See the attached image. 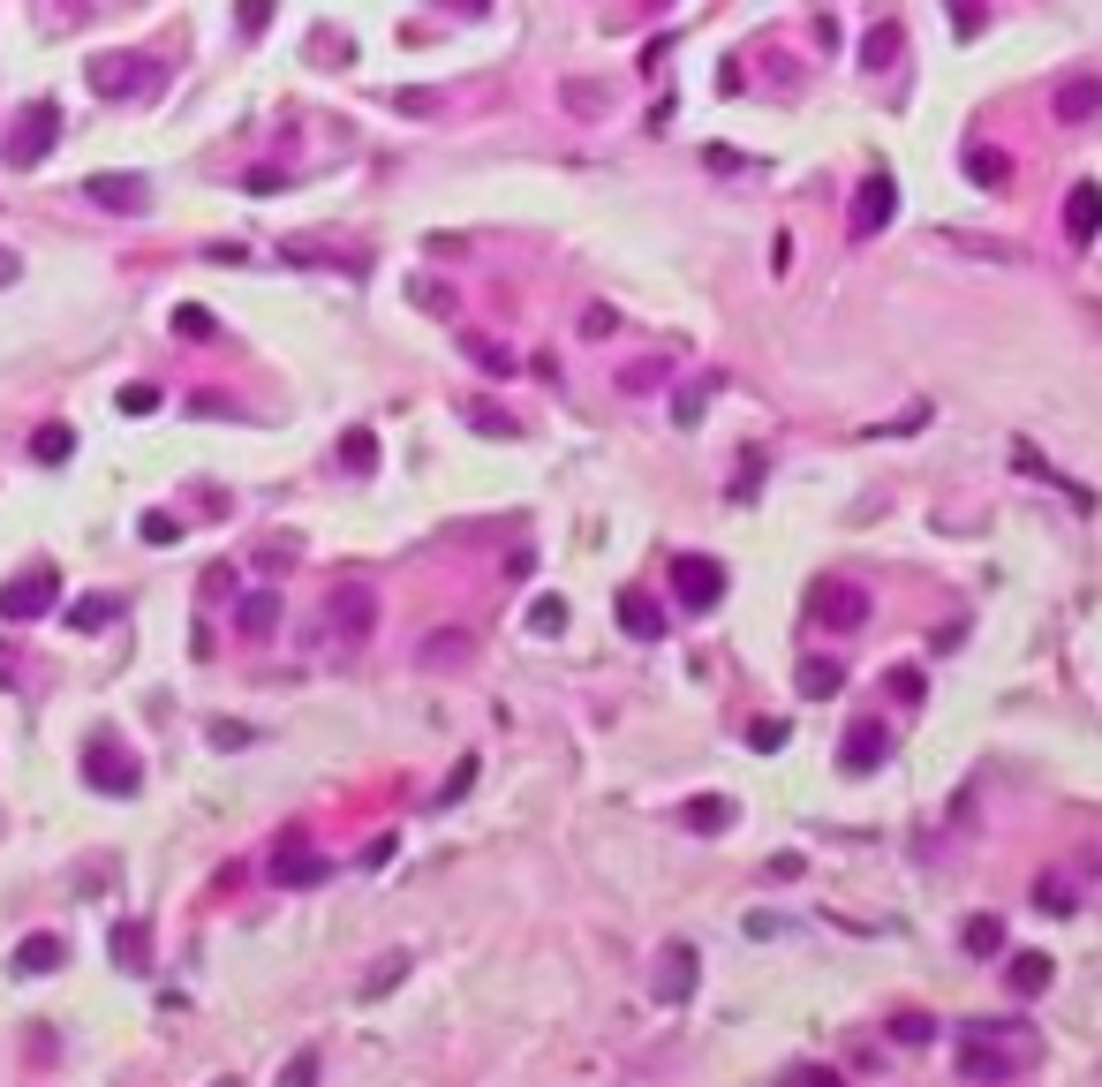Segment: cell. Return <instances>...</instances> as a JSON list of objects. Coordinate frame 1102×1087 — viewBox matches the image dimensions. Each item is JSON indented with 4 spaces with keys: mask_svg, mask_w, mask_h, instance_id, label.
Wrapping results in <instances>:
<instances>
[{
    "mask_svg": "<svg viewBox=\"0 0 1102 1087\" xmlns=\"http://www.w3.org/2000/svg\"><path fill=\"white\" fill-rule=\"evenodd\" d=\"M8 680H15V672H8V649H0V687H8Z\"/></svg>",
    "mask_w": 1102,
    "mask_h": 1087,
    "instance_id": "obj_51",
    "label": "cell"
},
{
    "mask_svg": "<svg viewBox=\"0 0 1102 1087\" xmlns=\"http://www.w3.org/2000/svg\"><path fill=\"white\" fill-rule=\"evenodd\" d=\"M114 612H122V605H114V597H84V605H76V612H68V627H84V634H99V627L114 620Z\"/></svg>",
    "mask_w": 1102,
    "mask_h": 1087,
    "instance_id": "obj_31",
    "label": "cell"
},
{
    "mask_svg": "<svg viewBox=\"0 0 1102 1087\" xmlns=\"http://www.w3.org/2000/svg\"><path fill=\"white\" fill-rule=\"evenodd\" d=\"M929 1035H937V1020H929V1012H891V1042H907V1050H922Z\"/></svg>",
    "mask_w": 1102,
    "mask_h": 1087,
    "instance_id": "obj_29",
    "label": "cell"
},
{
    "mask_svg": "<svg viewBox=\"0 0 1102 1087\" xmlns=\"http://www.w3.org/2000/svg\"><path fill=\"white\" fill-rule=\"evenodd\" d=\"M91 91H99V99H137V91H152V61H137V53H99V61H91Z\"/></svg>",
    "mask_w": 1102,
    "mask_h": 1087,
    "instance_id": "obj_6",
    "label": "cell"
},
{
    "mask_svg": "<svg viewBox=\"0 0 1102 1087\" xmlns=\"http://www.w3.org/2000/svg\"><path fill=\"white\" fill-rule=\"evenodd\" d=\"M891 695H899V703H922V672L899 665V672H891Z\"/></svg>",
    "mask_w": 1102,
    "mask_h": 1087,
    "instance_id": "obj_43",
    "label": "cell"
},
{
    "mask_svg": "<svg viewBox=\"0 0 1102 1087\" xmlns=\"http://www.w3.org/2000/svg\"><path fill=\"white\" fill-rule=\"evenodd\" d=\"M808 612H815L823 627H838V634H853V627L869 620V590L846 582V574H815V582H808Z\"/></svg>",
    "mask_w": 1102,
    "mask_h": 1087,
    "instance_id": "obj_3",
    "label": "cell"
},
{
    "mask_svg": "<svg viewBox=\"0 0 1102 1087\" xmlns=\"http://www.w3.org/2000/svg\"><path fill=\"white\" fill-rule=\"evenodd\" d=\"M30 454H38V462H68V454H76V439H68V424H46V431L30 439Z\"/></svg>",
    "mask_w": 1102,
    "mask_h": 1087,
    "instance_id": "obj_30",
    "label": "cell"
},
{
    "mask_svg": "<svg viewBox=\"0 0 1102 1087\" xmlns=\"http://www.w3.org/2000/svg\"><path fill=\"white\" fill-rule=\"evenodd\" d=\"M273 884H288V892L325 884V854H311V838H280V854H273Z\"/></svg>",
    "mask_w": 1102,
    "mask_h": 1087,
    "instance_id": "obj_13",
    "label": "cell"
},
{
    "mask_svg": "<svg viewBox=\"0 0 1102 1087\" xmlns=\"http://www.w3.org/2000/svg\"><path fill=\"white\" fill-rule=\"evenodd\" d=\"M966 951H974V959L1004 951V922H997V914H974V922H966Z\"/></svg>",
    "mask_w": 1102,
    "mask_h": 1087,
    "instance_id": "obj_28",
    "label": "cell"
},
{
    "mask_svg": "<svg viewBox=\"0 0 1102 1087\" xmlns=\"http://www.w3.org/2000/svg\"><path fill=\"white\" fill-rule=\"evenodd\" d=\"M114 959H122L129 974H144V966H152V930H144V922H114Z\"/></svg>",
    "mask_w": 1102,
    "mask_h": 1087,
    "instance_id": "obj_21",
    "label": "cell"
},
{
    "mask_svg": "<svg viewBox=\"0 0 1102 1087\" xmlns=\"http://www.w3.org/2000/svg\"><path fill=\"white\" fill-rule=\"evenodd\" d=\"M15 273H23V265H15V250H0V288H15Z\"/></svg>",
    "mask_w": 1102,
    "mask_h": 1087,
    "instance_id": "obj_49",
    "label": "cell"
},
{
    "mask_svg": "<svg viewBox=\"0 0 1102 1087\" xmlns=\"http://www.w3.org/2000/svg\"><path fill=\"white\" fill-rule=\"evenodd\" d=\"M122 408H129V416H152V408H159V385H129V393H122Z\"/></svg>",
    "mask_w": 1102,
    "mask_h": 1087,
    "instance_id": "obj_44",
    "label": "cell"
},
{
    "mask_svg": "<svg viewBox=\"0 0 1102 1087\" xmlns=\"http://www.w3.org/2000/svg\"><path fill=\"white\" fill-rule=\"evenodd\" d=\"M408 295H416L423 311H439V317L454 311V288H439V280H408Z\"/></svg>",
    "mask_w": 1102,
    "mask_h": 1087,
    "instance_id": "obj_37",
    "label": "cell"
},
{
    "mask_svg": "<svg viewBox=\"0 0 1102 1087\" xmlns=\"http://www.w3.org/2000/svg\"><path fill=\"white\" fill-rule=\"evenodd\" d=\"M84 189H91V204H106V212H144V204H152V189H144L137 174H91Z\"/></svg>",
    "mask_w": 1102,
    "mask_h": 1087,
    "instance_id": "obj_16",
    "label": "cell"
},
{
    "mask_svg": "<svg viewBox=\"0 0 1102 1087\" xmlns=\"http://www.w3.org/2000/svg\"><path fill=\"white\" fill-rule=\"evenodd\" d=\"M612 325H620V317H612V311H605V303H597V311H590V317H582V332H590V340H605V332H612Z\"/></svg>",
    "mask_w": 1102,
    "mask_h": 1087,
    "instance_id": "obj_47",
    "label": "cell"
},
{
    "mask_svg": "<svg viewBox=\"0 0 1102 1087\" xmlns=\"http://www.w3.org/2000/svg\"><path fill=\"white\" fill-rule=\"evenodd\" d=\"M446 8H469V15H483V8H491V0H446Z\"/></svg>",
    "mask_w": 1102,
    "mask_h": 1087,
    "instance_id": "obj_50",
    "label": "cell"
},
{
    "mask_svg": "<svg viewBox=\"0 0 1102 1087\" xmlns=\"http://www.w3.org/2000/svg\"><path fill=\"white\" fill-rule=\"evenodd\" d=\"M672 597H680L687 612H718V605H725V567H718L710 552H680V559H672Z\"/></svg>",
    "mask_w": 1102,
    "mask_h": 1087,
    "instance_id": "obj_4",
    "label": "cell"
},
{
    "mask_svg": "<svg viewBox=\"0 0 1102 1087\" xmlns=\"http://www.w3.org/2000/svg\"><path fill=\"white\" fill-rule=\"evenodd\" d=\"M1102 235V189L1095 181H1073V197H1065V242L1073 250H1088Z\"/></svg>",
    "mask_w": 1102,
    "mask_h": 1087,
    "instance_id": "obj_14",
    "label": "cell"
},
{
    "mask_svg": "<svg viewBox=\"0 0 1102 1087\" xmlns=\"http://www.w3.org/2000/svg\"><path fill=\"white\" fill-rule=\"evenodd\" d=\"M966 174H974L981 189H1004V181H1012V159L989 152V144H974V152H966Z\"/></svg>",
    "mask_w": 1102,
    "mask_h": 1087,
    "instance_id": "obj_27",
    "label": "cell"
},
{
    "mask_svg": "<svg viewBox=\"0 0 1102 1087\" xmlns=\"http://www.w3.org/2000/svg\"><path fill=\"white\" fill-rule=\"evenodd\" d=\"M273 23V0H242V30H265Z\"/></svg>",
    "mask_w": 1102,
    "mask_h": 1087,
    "instance_id": "obj_46",
    "label": "cell"
},
{
    "mask_svg": "<svg viewBox=\"0 0 1102 1087\" xmlns=\"http://www.w3.org/2000/svg\"><path fill=\"white\" fill-rule=\"evenodd\" d=\"M786 1080H815V1087H831L838 1073H831V1065H786Z\"/></svg>",
    "mask_w": 1102,
    "mask_h": 1087,
    "instance_id": "obj_48",
    "label": "cell"
},
{
    "mask_svg": "<svg viewBox=\"0 0 1102 1087\" xmlns=\"http://www.w3.org/2000/svg\"><path fill=\"white\" fill-rule=\"evenodd\" d=\"M838 687H846V665H831V657H808V665H800V695H808V703H831Z\"/></svg>",
    "mask_w": 1102,
    "mask_h": 1087,
    "instance_id": "obj_23",
    "label": "cell"
},
{
    "mask_svg": "<svg viewBox=\"0 0 1102 1087\" xmlns=\"http://www.w3.org/2000/svg\"><path fill=\"white\" fill-rule=\"evenodd\" d=\"M401 974H408V959H401V951H393V959H385V966H378V974H370V982H363V997H378V989H393V982H401Z\"/></svg>",
    "mask_w": 1102,
    "mask_h": 1087,
    "instance_id": "obj_39",
    "label": "cell"
},
{
    "mask_svg": "<svg viewBox=\"0 0 1102 1087\" xmlns=\"http://www.w3.org/2000/svg\"><path fill=\"white\" fill-rule=\"evenodd\" d=\"M1050 114H1057L1065 129H1088V122H1095V114H1102V76H1095V68H1073V76L1057 84V99H1050Z\"/></svg>",
    "mask_w": 1102,
    "mask_h": 1087,
    "instance_id": "obj_7",
    "label": "cell"
},
{
    "mask_svg": "<svg viewBox=\"0 0 1102 1087\" xmlns=\"http://www.w3.org/2000/svg\"><path fill=\"white\" fill-rule=\"evenodd\" d=\"M1035 907H1042V914H1073V884H1065V876H1042V884H1035Z\"/></svg>",
    "mask_w": 1102,
    "mask_h": 1087,
    "instance_id": "obj_32",
    "label": "cell"
},
{
    "mask_svg": "<svg viewBox=\"0 0 1102 1087\" xmlns=\"http://www.w3.org/2000/svg\"><path fill=\"white\" fill-rule=\"evenodd\" d=\"M1050 974H1057V966H1050L1042 951H1012V974H1004V982H1012V997H1042Z\"/></svg>",
    "mask_w": 1102,
    "mask_h": 1087,
    "instance_id": "obj_20",
    "label": "cell"
},
{
    "mask_svg": "<svg viewBox=\"0 0 1102 1087\" xmlns=\"http://www.w3.org/2000/svg\"><path fill=\"white\" fill-rule=\"evenodd\" d=\"M61 959H68L61 936H23V944H15V974H53Z\"/></svg>",
    "mask_w": 1102,
    "mask_h": 1087,
    "instance_id": "obj_19",
    "label": "cell"
},
{
    "mask_svg": "<svg viewBox=\"0 0 1102 1087\" xmlns=\"http://www.w3.org/2000/svg\"><path fill=\"white\" fill-rule=\"evenodd\" d=\"M469 785H476V756H461V763H454V778H446V793H439V800H461Z\"/></svg>",
    "mask_w": 1102,
    "mask_h": 1087,
    "instance_id": "obj_42",
    "label": "cell"
},
{
    "mask_svg": "<svg viewBox=\"0 0 1102 1087\" xmlns=\"http://www.w3.org/2000/svg\"><path fill=\"white\" fill-rule=\"evenodd\" d=\"M891 212H899V181L891 174H869L861 181V197H853V235L869 242V235H884L891 227Z\"/></svg>",
    "mask_w": 1102,
    "mask_h": 1087,
    "instance_id": "obj_11",
    "label": "cell"
},
{
    "mask_svg": "<svg viewBox=\"0 0 1102 1087\" xmlns=\"http://www.w3.org/2000/svg\"><path fill=\"white\" fill-rule=\"evenodd\" d=\"M84 785L91 793H114V800H129L137 785H144V763L114 741V733H99V741H84Z\"/></svg>",
    "mask_w": 1102,
    "mask_h": 1087,
    "instance_id": "obj_1",
    "label": "cell"
},
{
    "mask_svg": "<svg viewBox=\"0 0 1102 1087\" xmlns=\"http://www.w3.org/2000/svg\"><path fill=\"white\" fill-rule=\"evenodd\" d=\"M370 620H378V597H370L363 582L332 590V605H325V627H332L340 642H363V634H370Z\"/></svg>",
    "mask_w": 1102,
    "mask_h": 1087,
    "instance_id": "obj_10",
    "label": "cell"
},
{
    "mask_svg": "<svg viewBox=\"0 0 1102 1087\" xmlns=\"http://www.w3.org/2000/svg\"><path fill=\"white\" fill-rule=\"evenodd\" d=\"M53 597H61V574L38 559L15 582H0V620H38V612H53Z\"/></svg>",
    "mask_w": 1102,
    "mask_h": 1087,
    "instance_id": "obj_5",
    "label": "cell"
},
{
    "mask_svg": "<svg viewBox=\"0 0 1102 1087\" xmlns=\"http://www.w3.org/2000/svg\"><path fill=\"white\" fill-rule=\"evenodd\" d=\"M461 355H469L483 378H514V370H521V363H514V347H506V340H491V332H461Z\"/></svg>",
    "mask_w": 1102,
    "mask_h": 1087,
    "instance_id": "obj_17",
    "label": "cell"
},
{
    "mask_svg": "<svg viewBox=\"0 0 1102 1087\" xmlns=\"http://www.w3.org/2000/svg\"><path fill=\"white\" fill-rule=\"evenodd\" d=\"M884 756H891V733H884L876 718H861V725H846V741H838V771H846V778L876 771Z\"/></svg>",
    "mask_w": 1102,
    "mask_h": 1087,
    "instance_id": "obj_12",
    "label": "cell"
},
{
    "mask_svg": "<svg viewBox=\"0 0 1102 1087\" xmlns=\"http://www.w3.org/2000/svg\"><path fill=\"white\" fill-rule=\"evenodd\" d=\"M695 966H702L695 944H664V951H657V997H664V1004L695 997Z\"/></svg>",
    "mask_w": 1102,
    "mask_h": 1087,
    "instance_id": "obj_15",
    "label": "cell"
},
{
    "mask_svg": "<svg viewBox=\"0 0 1102 1087\" xmlns=\"http://www.w3.org/2000/svg\"><path fill=\"white\" fill-rule=\"evenodd\" d=\"M899 53H907V30H899V23H876V30L861 38V68H891Z\"/></svg>",
    "mask_w": 1102,
    "mask_h": 1087,
    "instance_id": "obj_22",
    "label": "cell"
},
{
    "mask_svg": "<svg viewBox=\"0 0 1102 1087\" xmlns=\"http://www.w3.org/2000/svg\"><path fill=\"white\" fill-rule=\"evenodd\" d=\"M174 536H181L174 514H144V544H174Z\"/></svg>",
    "mask_w": 1102,
    "mask_h": 1087,
    "instance_id": "obj_41",
    "label": "cell"
},
{
    "mask_svg": "<svg viewBox=\"0 0 1102 1087\" xmlns=\"http://www.w3.org/2000/svg\"><path fill=\"white\" fill-rule=\"evenodd\" d=\"M340 462H347L355 476H363V468L378 462V439H370V431H347V439H340Z\"/></svg>",
    "mask_w": 1102,
    "mask_h": 1087,
    "instance_id": "obj_33",
    "label": "cell"
},
{
    "mask_svg": "<svg viewBox=\"0 0 1102 1087\" xmlns=\"http://www.w3.org/2000/svg\"><path fill=\"white\" fill-rule=\"evenodd\" d=\"M605 99H612L605 84H567V106H574V114H605Z\"/></svg>",
    "mask_w": 1102,
    "mask_h": 1087,
    "instance_id": "obj_35",
    "label": "cell"
},
{
    "mask_svg": "<svg viewBox=\"0 0 1102 1087\" xmlns=\"http://www.w3.org/2000/svg\"><path fill=\"white\" fill-rule=\"evenodd\" d=\"M725 823H733V800H725V793L687 800V831H702V838H710V831H725Z\"/></svg>",
    "mask_w": 1102,
    "mask_h": 1087,
    "instance_id": "obj_26",
    "label": "cell"
},
{
    "mask_svg": "<svg viewBox=\"0 0 1102 1087\" xmlns=\"http://www.w3.org/2000/svg\"><path fill=\"white\" fill-rule=\"evenodd\" d=\"M416 665H423V672H461V665H476V634L469 627H431V634L416 642Z\"/></svg>",
    "mask_w": 1102,
    "mask_h": 1087,
    "instance_id": "obj_9",
    "label": "cell"
},
{
    "mask_svg": "<svg viewBox=\"0 0 1102 1087\" xmlns=\"http://www.w3.org/2000/svg\"><path fill=\"white\" fill-rule=\"evenodd\" d=\"M1027 1058H1035V1050H997V1042H981V1027L959 1042V1073H966V1080H1012Z\"/></svg>",
    "mask_w": 1102,
    "mask_h": 1087,
    "instance_id": "obj_8",
    "label": "cell"
},
{
    "mask_svg": "<svg viewBox=\"0 0 1102 1087\" xmlns=\"http://www.w3.org/2000/svg\"><path fill=\"white\" fill-rule=\"evenodd\" d=\"M951 30L974 38V30H981V0H951Z\"/></svg>",
    "mask_w": 1102,
    "mask_h": 1087,
    "instance_id": "obj_40",
    "label": "cell"
},
{
    "mask_svg": "<svg viewBox=\"0 0 1102 1087\" xmlns=\"http://www.w3.org/2000/svg\"><path fill=\"white\" fill-rule=\"evenodd\" d=\"M53 137H61V106H53V99H38V106H23V114H15V129H8V144H0V159L30 174L38 159L53 152Z\"/></svg>",
    "mask_w": 1102,
    "mask_h": 1087,
    "instance_id": "obj_2",
    "label": "cell"
},
{
    "mask_svg": "<svg viewBox=\"0 0 1102 1087\" xmlns=\"http://www.w3.org/2000/svg\"><path fill=\"white\" fill-rule=\"evenodd\" d=\"M529 627H536V634H559V627H567V597H536V605H529Z\"/></svg>",
    "mask_w": 1102,
    "mask_h": 1087,
    "instance_id": "obj_34",
    "label": "cell"
},
{
    "mask_svg": "<svg viewBox=\"0 0 1102 1087\" xmlns=\"http://www.w3.org/2000/svg\"><path fill=\"white\" fill-rule=\"evenodd\" d=\"M461 424H476L483 439H514V431H521V424H514V416H506L498 401H476V393L461 401Z\"/></svg>",
    "mask_w": 1102,
    "mask_h": 1087,
    "instance_id": "obj_24",
    "label": "cell"
},
{
    "mask_svg": "<svg viewBox=\"0 0 1102 1087\" xmlns=\"http://www.w3.org/2000/svg\"><path fill=\"white\" fill-rule=\"evenodd\" d=\"M620 627H628L634 642H657V634H664V612H657L642 590H620Z\"/></svg>",
    "mask_w": 1102,
    "mask_h": 1087,
    "instance_id": "obj_18",
    "label": "cell"
},
{
    "mask_svg": "<svg viewBox=\"0 0 1102 1087\" xmlns=\"http://www.w3.org/2000/svg\"><path fill=\"white\" fill-rule=\"evenodd\" d=\"M174 332H181V340H212V317L189 303V311H174Z\"/></svg>",
    "mask_w": 1102,
    "mask_h": 1087,
    "instance_id": "obj_38",
    "label": "cell"
},
{
    "mask_svg": "<svg viewBox=\"0 0 1102 1087\" xmlns=\"http://www.w3.org/2000/svg\"><path fill=\"white\" fill-rule=\"evenodd\" d=\"M748 741H756L763 756H778V748H786V718H756V725H748Z\"/></svg>",
    "mask_w": 1102,
    "mask_h": 1087,
    "instance_id": "obj_36",
    "label": "cell"
},
{
    "mask_svg": "<svg viewBox=\"0 0 1102 1087\" xmlns=\"http://www.w3.org/2000/svg\"><path fill=\"white\" fill-rule=\"evenodd\" d=\"M235 627H242V634H273V627H280V597H273V590L242 597V605H235Z\"/></svg>",
    "mask_w": 1102,
    "mask_h": 1087,
    "instance_id": "obj_25",
    "label": "cell"
},
{
    "mask_svg": "<svg viewBox=\"0 0 1102 1087\" xmlns=\"http://www.w3.org/2000/svg\"><path fill=\"white\" fill-rule=\"evenodd\" d=\"M212 741H219V748H242V741H250V725H235V718H219V725H212Z\"/></svg>",
    "mask_w": 1102,
    "mask_h": 1087,
    "instance_id": "obj_45",
    "label": "cell"
}]
</instances>
